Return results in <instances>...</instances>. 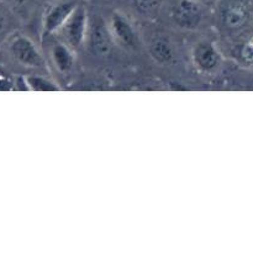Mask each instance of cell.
Wrapping results in <instances>:
<instances>
[{"label":"cell","instance_id":"1","mask_svg":"<svg viewBox=\"0 0 253 253\" xmlns=\"http://www.w3.org/2000/svg\"><path fill=\"white\" fill-rule=\"evenodd\" d=\"M59 31L63 35L67 44L74 48L82 46L88 32V15L85 7L78 5Z\"/></svg>","mask_w":253,"mask_h":253},{"label":"cell","instance_id":"2","mask_svg":"<svg viewBox=\"0 0 253 253\" xmlns=\"http://www.w3.org/2000/svg\"><path fill=\"white\" fill-rule=\"evenodd\" d=\"M10 53L25 67H41L43 64L41 54L34 42L26 36H17L10 43Z\"/></svg>","mask_w":253,"mask_h":253},{"label":"cell","instance_id":"3","mask_svg":"<svg viewBox=\"0 0 253 253\" xmlns=\"http://www.w3.org/2000/svg\"><path fill=\"white\" fill-rule=\"evenodd\" d=\"M172 16L178 26L195 29L203 19L202 5L197 0H178L173 6Z\"/></svg>","mask_w":253,"mask_h":253},{"label":"cell","instance_id":"4","mask_svg":"<svg viewBox=\"0 0 253 253\" xmlns=\"http://www.w3.org/2000/svg\"><path fill=\"white\" fill-rule=\"evenodd\" d=\"M193 62L203 73H212L221 64V54L211 42L203 41L193 49Z\"/></svg>","mask_w":253,"mask_h":253},{"label":"cell","instance_id":"5","mask_svg":"<svg viewBox=\"0 0 253 253\" xmlns=\"http://www.w3.org/2000/svg\"><path fill=\"white\" fill-rule=\"evenodd\" d=\"M78 5L77 0H63L54 4L44 17V34H53L59 31Z\"/></svg>","mask_w":253,"mask_h":253},{"label":"cell","instance_id":"6","mask_svg":"<svg viewBox=\"0 0 253 253\" xmlns=\"http://www.w3.org/2000/svg\"><path fill=\"white\" fill-rule=\"evenodd\" d=\"M109 30H110V34L113 36V39H115L123 46H135V30H133L131 22L124 15H121L120 12L113 14V16L110 19V24H109Z\"/></svg>","mask_w":253,"mask_h":253},{"label":"cell","instance_id":"7","mask_svg":"<svg viewBox=\"0 0 253 253\" xmlns=\"http://www.w3.org/2000/svg\"><path fill=\"white\" fill-rule=\"evenodd\" d=\"M111 36L109 27L106 29L105 25L101 21L95 22L90 30V47L94 53L100 57H106L110 54L111 47Z\"/></svg>","mask_w":253,"mask_h":253},{"label":"cell","instance_id":"8","mask_svg":"<svg viewBox=\"0 0 253 253\" xmlns=\"http://www.w3.org/2000/svg\"><path fill=\"white\" fill-rule=\"evenodd\" d=\"M222 24L229 30H239L249 20V10L242 2H232L224 9L221 15Z\"/></svg>","mask_w":253,"mask_h":253},{"label":"cell","instance_id":"9","mask_svg":"<svg viewBox=\"0 0 253 253\" xmlns=\"http://www.w3.org/2000/svg\"><path fill=\"white\" fill-rule=\"evenodd\" d=\"M52 59H53L57 69L61 72L71 71L74 63V57L71 47L63 43L54 44L53 49H52Z\"/></svg>","mask_w":253,"mask_h":253},{"label":"cell","instance_id":"10","mask_svg":"<svg viewBox=\"0 0 253 253\" xmlns=\"http://www.w3.org/2000/svg\"><path fill=\"white\" fill-rule=\"evenodd\" d=\"M150 53L158 63H167L173 58V48L166 40H156L150 47Z\"/></svg>","mask_w":253,"mask_h":253},{"label":"cell","instance_id":"11","mask_svg":"<svg viewBox=\"0 0 253 253\" xmlns=\"http://www.w3.org/2000/svg\"><path fill=\"white\" fill-rule=\"evenodd\" d=\"M27 88L35 91H54L58 90V86L49 79L40 76H31L26 78Z\"/></svg>","mask_w":253,"mask_h":253},{"label":"cell","instance_id":"12","mask_svg":"<svg viewBox=\"0 0 253 253\" xmlns=\"http://www.w3.org/2000/svg\"><path fill=\"white\" fill-rule=\"evenodd\" d=\"M161 0H135V6L141 14L151 15L158 10Z\"/></svg>","mask_w":253,"mask_h":253},{"label":"cell","instance_id":"13","mask_svg":"<svg viewBox=\"0 0 253 253\" xmlns=\"http://www.w3.org/2000/svg\"><path fill=\"white\" fill-rule=\"evenodd\" d=\"M241 56L245 61L253 62V40L245 44L244 48H242L241 51Z\"/></svg>","mask_w":253,"mask_h":253},{"label":"cell","instance_id":"14","mask_svg":"<svg viewBox=\"0 0 253 253\" xmlns=\"http://www.w3.org/2000/svg\"><path fill=\"white\" fill-rule=\"evenodd\" d=\"M10 85V81L6 74L0 73V89H7Z\"/></svg>","mask_w":253,"mask_h":253}]
</instances>
